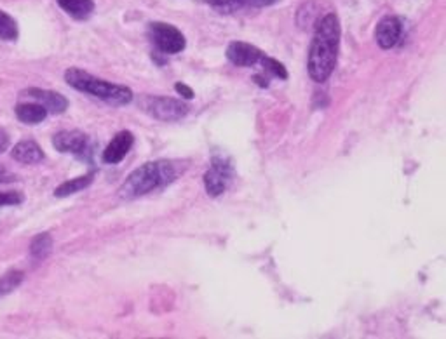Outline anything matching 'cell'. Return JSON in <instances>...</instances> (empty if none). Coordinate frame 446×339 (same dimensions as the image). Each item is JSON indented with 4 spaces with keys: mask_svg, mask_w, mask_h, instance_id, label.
Segmentation results:
<instances>
[{
    "mask_svg": "<svg viewBox=\"0 0 446 339\" xmlns=\"http://www.w3.org/2000/svg\"><path fill=\"white\" fill-rule=\"evenodd\" d=\"M23 200L25 199L19 191H0V207L19 206Z\"/></svg>",
    "mask_w": 446,
    "mask_h": 339,
    "instance_id": "cell-21",
    "label": "cell"
},
{
    "mask_svg": "<svg viewBox=\"0 0 446 339\" xmlns=\"http://www.w3.org/2000/svg\"><path fill=\"white\" fill-rule=\"evenodd\" d=\"M174 176H176V173L169 162L143 164L142 167L135 169L126 177L122 186L119 188V197L124 200L138 199V197L150 193L152 190L166 186L167 183L174 180Z\"/></svg>",
    "mask_w": 446,
    "mask_h": 339,
    "instance_id": "cell-2",
    "label": "cell"
},
{
    "mask_svg": "<svg viewBox=\"0 0 446 339\" xmlns=\"http://www.w3.org/2000/svg\"><path fill=\"white\" fill-rule=\"evenodd\" d=\"M15 112H16V117H18V120H21L23 124H28V126H35V124L44 122L49 115L48 110L35 101L19 103V105L16 106Z\"/></svg>",
    "mask_w": 446,
    "mask_h": 339,
    "instance_id": "cell-13",
    "label": "cell"
},
{
    "mask_svg": "<svg viewBox=\"0 0 446 339\" xmlns=\"http://www.w3.org/2000/svg\"><path fill=\"white\" fill-rule=\"evenodd\" d=\"M23 282V273L21 271H9L8 275H4V277L0 278V298L6 296V294L12 293L16 287H18L19 284Z\"/></svg>",
    "mask_w": 446,
    "mask_h": 339,
    "instance_id": "cell-19",
    "label": "cell"
},
{
    "mask_svg": "<svg viewBox=\"0 0 446 339\" xmlns=\"http://www.w3.org/2000/svg\"><path fill=\"white\" fill-rule=\"evenodd\" d=\"M9 181H15V174H11L6 167L0 166V184L9 183Z\"/></svg>",
    "mask_w": 446,
    "mask_h": 339,
    "instance_id": "cell-24",
    "label": "cell"
},
{
    "mask_svg": "<svg viewBox=\"0 0 446 339\" xmlns=\"http://www.w3.org/2000/svg\"><path fill=\"white\" fill-rule=\"evenodd\" d=\"M263 56L265 55L258 47L246 42H232L227 47V58L236 66H253L260 63Z\"/></svg>",
    "mask_w": 446,
    "mask_h": 339,
    "instance_id": "cell-8",
    "label": "cell"
},
{
    "mask_svg": "<svg viewBox=\"0 0 446 339\" xmlns=\"http://www.w3.org/2000/svg\"><path fill=\"white\" fill-rule=\"evenodd\" d=\"M260 63H261V65H263L265 72L272 73V75L279 77V79H283V80L288 79L286 68H284L283 63H279V61H277V59L269 58V56H263V58L260 59Z\"/></svg>",
    "mask_w": 446,
    "mask_h": 339,
    "instance_id": "cell-20",
    "label": "cell"
},
{
    "mask_svg": "<svg viewBox=\"0 0 446 339\" xmlns=\"http://www.w3.org/2000/svg\"><path fill=\"white\" fill-rule=\"evenodd\" d=\"M93 174H87V176H80V177H73V180L70 181H65L63 184H59L58 188L55 190V195L56 197H68V195H73V193H77V191L84 190V188H87L89 184L93 183Z\"/></svg>",
    "mask_w": 446,
    "mask_h": 339,
    "instance_id": "cell-16",
    "label": "cell"
},
{
    "mask_svg": "<svg viewBox=\"0 0 446 339\" xmlns=\"http://www.w3.org/2000/svg\"><path fill=\"white\" fill-rule=\"evenodd\" d=\"M133 143H135V136H133L129 130H120V133L110 141L105 152H103V160H105L106 164L122 162L124 157L133 148Z\"/></svg>",
    "mask_w": 446,
    "mask_h": 339,
    "instance_id": "cell-11",
    "label": "cell"
},
{
    "mask_svg": "<svg viewBox=\"0 0 446 339\" xmlns=\"http://www.w3.org/2000/svg\"><path fill=\"white\" fill-rule=\"evenodd\" d=\"M401 32H403V25L394 16H385L375 30V40L382 49H391L401 39Z\"/></svg>",
    "mask_w": 446,
    "mask_h": 339,
    "instance_id": "cell-9",
    "label": "cell"
},
{
    "mask_svg": "<svg viewBox=\"0 0 446 339\" xmlns=\"http://www.w3.org/2000/svg\"><path fill=\"white\" fill-rule=\"evenodd\" d=\"M142 106L150 117L162 120V122H176V120H182L189 113V106L183 101L173 98H162V96H149V98L143 99Z\"/></svg>",
    "mask_w": 446,
    "mask_h": 339,
    "instance_id": "cell-4",
    "label": "cell"
},
{
    "mask_svg": "<svg viewBox=\"0 0 446 339\" xmlns=\"http://www.w3.org/2000/svg\"><path fill=\"white\" fill-rule=\"evenodd\" d=\"M59 8L75 19H87L95 11L93 0H56Z\"/></svg>",
    "mask_w": 446,
    "mask_h": 339,
    "instance_id": "cell-15",
    "label": "cell"
},
{
    "mask_svg": "<svg viewBox=\"0 0 446 339\" xmlns=\"http://www.w3.org/2000/svg\"><path fill=\"white\" fill-rule=\"evenodd\" d=\"M55 148L62 153L80 155L87 148V136L80 130H62L53 137Z\"/></svg>",
    "mask_w": 446,
    "mask_h": 339,
    "instance_id": "cell-10",
    "label": "cell"
},
{
    "mask_svg": "<svg viewBox=\"0 0 446 339\" xmlns=\"http://www.w3.org/2000/svg\"><path fill=\"white\" fill-rule=\"evenodd\" d=\"M230 176H232L230 167L223 160L214 159L213 166L204 174V186H206L207 195L220 197L221 193H225L230 183Z\"/></svg>",
    "mask_w": 446,
    "mask_h": 339,
    "instance_id": "cell-6",
    "label": "cell"
},
{
    "mask_svg": "<svg viewBox=\"0 0 446 339\" xmlns=\"http://www.w3.org/2000/svg\"><path fill=\"white\" fill-rule=\"evenodd\" d=\"M174 89H176L178 94H182V96L185 99H192L194 98V90L190 89L189 86H185V84H176V86H174Z\"/></svg>",
    "mask_w": 446,
    "mask_h": 339,
    "instance_id": "cell-22",
    "label": "cell"
},
{
    "mask_svg": "<svg viewBox=\"0 0 446 339\" xmlns=\"http://www.w3.org/2000/svg\"><path fill=\"white\" fill-rule=\"evenodd\" d=\"M18 25H16L15 19H12L8 12L0 11V39L15 42V40L18 39Z\"/></svg>",
    "mask_w": 446,
    "mask_h": 339,
    "instance_id": "cell-18",
    "label": "cell"
},
{
    "mask_svg": "<svg viewBox=\"0 0 446 339\" xmlns=\"http://www.w3.org/2000/svg\"><path fill=\"white\" fill-rule=\"evenodd\" d=\"M338 46H340V21L337 14L330 12L316 25V32L308 49L307 68L314 82H326L331 77L337 66Z\"/></svg>",
    "mask_w": 446,
    "mask_h": 339,
    "instance_id": "cell-1",
    "label": "cell"
},
{
    "mask_svg": "<svg viewBox=\"0 0 446 339\" xmlns=\"http://www.w3.org/2000/svg\"><path fill=\"white\" fill-rule=\"evenodd\" d=\"M65 80L73 89L80 90V93L91 94L95 98L110 103V105L120 106L129 105L133 101V93H131L129 87L106 82L103 79H96V77L89 75V73L80 68L66 70Z\"/></svg>",
    "mask_w": 446,
    "mask_h": 339,
    "instance_id": "cell-3",
    "label": "cell"
},
{
    "mask_svg": "<svg viewBox=\"0 0 446 339\" xmlns=\"http://www.w3.org/2000/svg\"><path fill=\"white\" fill-rule=\"evenodd\" d=\"M53 249V238L49 237V233H40L37 235L32 240V246H30V253H32L33 258L37 260H44L48 256Z\"/></svg>",
    "mask_w": 446,
    "mask_h": 339,
    "instance_id": "cell-17",
    "label": "cell"
},
{
    "mask_svg": "<svg viewBox=\"0 0 446 339\" xmlns=\"http://www.w3.org/2000/svg\"><path fill=\"white\" fill-rule=\"evenodd\" d=\"M9 143H11V139H9V134L6 133L4 129H0V153H4L6 150H8Z\"/></svg>",
    "mask_w": 446,
    "mask_h": 339,
    "instance_id": "cell-23",
    "label": "cell"
},
{
    "mask_svg": "<svg viewBox=\"0 0 446 339\" xmlns=\"http://www.w3.org/2000/svg\"><path fill=\"white\" fill-rule=\"evenodd\" d=\"M23 99H28V101H35L39 105H42L44 108L48 110V113H63L66 108H68V101H66L65 96H62L59 93H55V90H44V89H25L21 93Z\"/></svg>",
    "mask_w": 446,
    "mask_h": 339,
    "instance_id": "cell-7",
    "label": "cell"
},
{
    "mask_svg": "<svg viewBox=\"0 0 446 339\" xmlns=\"http://www.w3.org/2000/svg\"><path fill=\"white\" fill-rule=\"evenodd\" d=\"M149 37L154 46L164 55H178L185 49V37L176 26L167 23H150Z\"/></svg>",
    "mask_w": 446,
    "mask_h": 339,
    "instance_id": "cell-5",
    "label": "cell"
},
{
    "mask_svg": "<svg viewBox=\"0 0 446 339\" xmlns=\"http://www.w3.org/2000/svg\"><path fill=\"white\" fill-rule=\"evenodd\" d=\"M12 159L19 164H26V166H33L44 160V152L39 144L32 139L19 141L15 144V148L11 152Z\"/></svg>",
    "mask_w": 446,
    "mask_h": 339,
    "instance_id": "cell-12",
    "label": "cell"
},
{
    "mask_svg": "<svg viewBox=\"0 0 446 339\" xmlns=\"http://www.w3.org/2000/svg\"><path fill=\"white\" fill-rule=\"evenodd\" d=\"M203 2L223 12H232L243 8H267V6L276 4L279 0H203Z\"/></svg>",
    "mask_w": 446,
    "mask_h": 339,
    "instance_id": "cell-14",
    "label": "cell"
}]
</instances>
